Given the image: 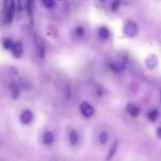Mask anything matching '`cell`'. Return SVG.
Returning a JSON list of instances; mask_svg holds the SVG:
<instances>
[{"mask_svg":"<svg viewBox=\"0 0 161 161\" xmlns=\"http://www.w3.org/2000/svg\"><path fill=\"white\" fill-rule=\"evenodd\" d=\"M137 31L138 27L137 25L132 21L127 22L124 28L125 34L129 36H134L137 33Z\"/></svg>","mask_w":161,"mask_h":161,"instance_id":"6da1fadb","label":"cell"},{"mask_svg":"<svg viewBox=\"0 0 161 161\" xmlns=\"http://www.w3.org/2000/svg\"><path fill=\"white\" fill-rule=\"evenodd\" d=\"M80 108L81 113L86 118L91 117L95 112L93 108L86 102H83L81 103Z\"/></svg>","mask_w":161,"mask_h":161,"instance_id":"7a4b0ae2","label":"cell"},{"mask_svg":"<svg viewBox=\"0 0 161 161\" xmlns=\"http://www.w3.org/2000/svg\"><path fill=\"white\" fill-rule=\"evenodd\" d=\"M15 13L14 0H10V4L7 10L5 22L8 23H11L13 20Z\"/></svg>","mask_w":161,"mask_h":161,"instance_id":"3957f363","label":"cell"},{"mask_svg":"<svg viewBox=\"0 0 161 161\" xmlns=\"http://www.w3.org/2000/svg\"><path fill=\"white\" fill-rule=\"evenodd\" d=\"M12 49L13 55L15 58L21 57L23 53V47L20 42H18L14 45Z\"/></svg>","mask_w":161,"mask_h":161,"instance_id":"277c9868","label":"cell"},{"mask_svg":"<svg viewBox=\"0 0 161 161\" xmlns=\"http://www.w3.org/2000/svg\"><path fill=\"white\" fill-rule=\"evenodd\" d=\"M32 114L31 112L28 110L23 111L20 116V119L22 123L27 124L30 123L32 119Z\"/></svg>","mask_w":161,"mask_h":161,"instance_id":"5b68a950","label":"cell"},{"mask_svg":"<svg viewBox=\"0 0 161 161\" xmlns=\"http://www.w3.org/2000/svg\"><path fill=\"white\" fill-rule=\"evenodd\" d=\"M117 139L115 138L113 141L108 153L106 159L107 160H109L114 156L117 147Z\"/></svg>","mask_w":161,"mask_h":161,"instance_id":"8992f818","label":"cell"},{"mask_svg":"<svg viewBox=\"0 0 161 161\" xmlns=\"http://www.w3.org/2000/svg\"><path fill=\"white\" fill-rule=\"evenodd\" d=\"M126 109L128 113L133 117H137L140 113V108L131 103L127 104Z\"/></svg>","mask_w":161,"mask_h":161,"instance_id":"52a82bcc","label":"cell"},{"mask_svg":"<svg viewBox=\"0 0 161 161\" xmlns=\"http://www.w3.org/2000/svg\"><path fill=\"white\" fill-rule=\"evenodd\" d=\"M111 69L114 71L118 72L123 70L125 67V64L122 62L116 61L113 62L110 65Z\"/></svg>","mask_w":161,"mask_h":161,"instance_id":"ba28073f","label":"cell"},{"mask_svg":"<svg viewBox=\"0 0 161 161\" xmlns=\"http://www.w3.org/2000/svg\"><path fill=\"white\" fill-rule=\"evenodd\" d=\"M32 0H26V11L29 17V21L31 24H32L34 22L32 13Z\"/></svg>","mask_w":161,"mask_h":161,"instance_id":"9c48e42d","label":"cell"},{"mask_svg":"<svg viewBox=\"0 0 161 161\" xmlns=\"http://www.w3.org/2000/svg\"><path fill=\"white\" fill-rule=\"evenodd\" d=\"M9 89L12 98L16 99L19 92V88L16 83L14 82L11 83L9 85Z\"/></svg>","mask_w":161,"mask_h":161,"instance_id":"30bf717a","label":"cell"},{"mask_svg":"<svg viewBox=\"0 0 161 161\" xmlns=\"http://www.w3.org/2000/svg\"><path fill=\"white\" fill-rule=\"evenodd\" d=\"M69 140L71 144L74 146L76 144L78 137L76 131L75 130H72L69 134Z\"/></svg>","mask_w":161,"mask_h":161,"instance_id":"8fae6325","label":"cell"},{"mask_svg":"<svg viewBox=\"0 0 161 161\" xmlns=\"http://www.w3.org/2000/svg\"><path fill=\"white\" fill-rule=\"evenodd\" d=\"M158 116V112L157 109H154L150 112L148 115V118L152 122L155 121Z\"/></svg>","mask_w":161,"mask_h":161,"instance_id":"7c38bea8","label":"cell"},{"mask_svg":"<svg viewBox=\"0 0 161 161\" xmlns=\"http://www.w3.org/2000/svg\"><path fill=\"white\" fill-rule=\"evenodd\" d=\"M44 142L45 143L49 144L51 143L53 140V136L52 133L47 132L44 135Z\"/></svg>","mask_w":161,"mask_h":161,"instance_id":"4fadbf2b","label":"cell"},{"mask_svg":"<svg viewBox=\"0 0 161 161\" xmlns=\"http://www.w3.org/2000/svg\"><path fill=\"white\" fill-rule=\"evenodd\" d=\"M99 34L101 37L104 39H107L109 36L108 30L104 27H102L100 29Z\"/></svg>","mask_w":161,"mask_h":161,"instance_id":"5bb4252c","label":"cell"},{"mask_svg":"<svg viewBox=\"0 0 161 161\" xmlns=\"http://www.w3.org/2000/svg\"><path fill=\"white\" fill-rule=\"evenodd\" d=\"M108 138L107 133L105 131H103L100 133L99 137V140L101 144H104L106 142Z\"/></svg>","mask_w":161,"mask_h":161,"instance_id":"9a60e30c","label":"cell"},{"mask_svg":"<svg viewBox=\"0 0 161 161\" xmlns=\"http://www.w3.org/2000/svg\"><path fill=\"white\" fill-rule=\"evenodd\" d=\"M14 45L12 40L10 39L5 40L3 42V46L6 49L12 48Z\"/></svg>","mask_w":161,"mask_h":161,"instance_id":"2e32d148","label":"cell"},{"mask_svg":"<svg viewBox=\"0 0 161 161\" xmlns=\"http://www.w3.org/2000/svg\"><path fill=\"white\" fill-rule=\"evenodd\" d=\"M42 1L44 5L47 8H51L54 5V0H42Z\"/></svg>","mask_w":161,"mask_h":161,"instance_id":"e0dca14e","label":"cell"},{"mask_svg":"<svg viewBox=\"0 0 161 161\" xmlns=\"http://www.w3.org/2000/svg\"><path fill=\"white\" fill-rule=\"evenodd\" d=\"M121 0H115L113 2L112 8L114 11H116L119 8L121 2Z\"/></svg>","mask_w":161,"mask_h":161,"instance_id":"ac0fdd59","label":"cell"},{"mask_svg":"<svg viewBox=\"0 0 161 161\" xmlns=\"http://www.w3.org/2000/svg\"><path fill=\"white\" fill-rule=\"evenodd\" d=\"M3 0V14L4 21H5L6 16L7 13V9L8 0Z\"/></svg>","mask_w":161,"mask_h":161,"instance_id":"d6986e66","label":"cell"},{"mask_svg":"<svg viewBox=\"0 0 161 161\" xmlns=\"http://www.w3.org/2000/svg\"><path fill=\"white\" fill-rule=\"evenodd\" d=\"M38 52L41 58H44L45 54V49L44 47L42 45H39L38 47Z\"/></svg>","mask_w":161,"mask_h":161,"instance_id":"ffe728a7","label":"cell"},{"mask_svg":"<svg viewBox=\"0 0 161 161\" xmlns=\"http://www.w3.org/2000/svg\"><path fill=\"white\" fill-rule=\"evenodd\" d=\"M77 34L79 36H82L84 33V30L81 26H79L76 29Z\"/></svg>","mask_w":161,"mask_h":161,"instance_id":"44dd1931","label":"cell"},{"mask_svg":"<svg viewBox=\"0 0 161 161\" xmlns=\"http://www.w3.org/2000/svg\"><path fill=\"white\" fill-rule=\"evenodd\" d=\"M66 95L67 99H69L71 97V90L69 86H68L66 90Z\"/></svg>","mask_w":161,"mask_h":161,"instance_id":"7402d4cb","label":"cell"},{"mask_svg":"<svg viewBox=\"0 0 161 161\" xmlns=\"http://www.w3.org/2000/svg\"><path fill=\"white\" fill-rule=\"evenodd\" d=\"M17 7L18 11H21L22 10V0H17Z\"/></svg>","mask_w":161,"mask_h":161,"instance_id":"603a6c76","label":"cell"},{"mask_svg":"<svg viewBox=\"0 0 161 161\" xmlns=\"http://www.w3.org/2000/svg\"><path fill=\"white\" fill-rule=\"evenodd\" d=\"M97 93L99 96H102L103 94V91L101 88H99L97 91Z\"/></svg>","mask_w":161,"mask_h":161,"instance_id":"cb8c5ba5","label":"cell"},{"mask_svg":"<svg viewBox=\"0 0 161 161\" xmlns=\"http://www.w3.org/2000/svg\"><path fill=\"white\" fill-rule=\"evenodd\" d=\"M156 133L158 137L161 139V127H159L157 129Z\"/></svg>","mask_w":161,"mask_h":161,"instance_id":"d4e9b609","label":"cell"},{"mask_svg":"<svg viewBox=\"0 0 161 161\" xmlns=\"http://www.w3.org/2000/svg\"><path fill=\"white\" fill-rule=\"evenodd\" d=\"M100 0V1H104V0Z\"/></svg>","mask_w":161,"mask_h":161,"instance_id":"484cf974","label":"cell"},{"mask_svg":"<svg viewBox=\"0 0 161 161\" xmlns=\"http://www.w3.org/2000/svg\"><path fill=\"white\" fill-rule=\"evenodd\" d=\"M58 0L60 1H61L62 0Z\"/></svg>","mask_w":161,"mask_h":161,"instance_id":"4316f807","label":"cell"},{"mask_svg":"<svg viewBox=\"0 0 161 161\" xmlns=\"http://www.w3.org/2000/svg\"></svg>","mask_w":161,"mask_h":161,"instance_id":"83f0119b","label":"cell"}]
</instances>
